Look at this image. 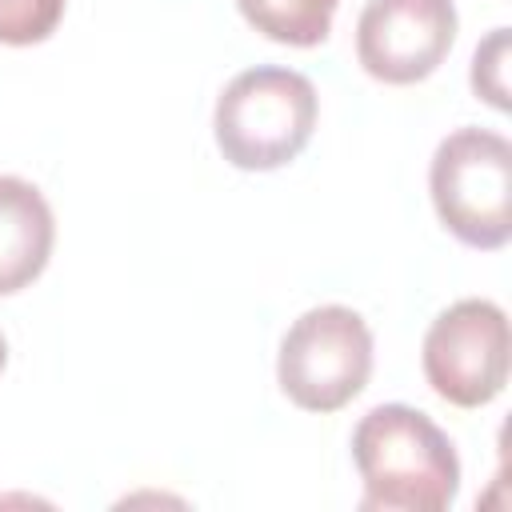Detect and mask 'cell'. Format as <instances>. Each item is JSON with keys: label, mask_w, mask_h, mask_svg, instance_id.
I'll return each mask as SVG.
<instances>
[{"label": "cell", "mask_w": 512, "mask_h": 512, "mask_svg": "<svg viewBox=\"0 0 512 512\" xmlns=\"http://www.w3.org/2000/svg\"><path fill=\"white\" fill-rule=\"evenodd\" d=\"M364 512H444L460 492V456L448 432L412 404H376L352 428Z\"/></svg>", "instance_id": "cell-1"}, {"label": "cell", "mask_w": 512, "mask_h": 512, "mask_svg": "<svg viewBox=\"0 0 512 512\" xmlns=\"http://www.w3.org/2000/svg\"><path fill=\"white\" fill-rule=\"evenodd\" d=\"M316 84L280 64L236 72L216 96L212 136L220 156L240 172H276L292 164L316 132Z\"/></svg>", "instance_id": "cell-2"}, {"label": "cell", "mask_w": 512, "mask_h": 512, "mask_svg": "<svg viewBox=\"0 0 512 512\" xmlns=\"http://www.w3.org/2000/svg\"><path fill=\"white\" fill-rule=\"evenodd\" d=\"M440 224L468 248L496 252L512 236V144L492 128L448 132L428 164Z\"/></svg>", "instance_id": "cell-3"}, {"label": "cell", "mask_w": 512, "mask_h": 512, "mask_svg": "<svg viewBox=\"0 0 512 512\" xmlns=\"http://www.w3.org/2000/svg\"><path fill=\"white\" fill-rule=\"evenodd\" d=\"M372 376V328L348 304L300 312L276 352V384L304 412H340Z\"/></svg>", "instance_id": "cell-4"}, {"label": "cell", "mask_w": 512, "mask_h": 512, "mask_svg": "<svg viewBox=\"0 0 512 512\" xmlns=\"http://www.w3.org/2000/svg\"><path fill=\"white\" fill-rule=\"evenodd\" d=\"M512 340L496 300L468 296L448 304L424 332L420 368L428 388L456 408H484L508 384Z\"/></svg>", "instance_id": "cell-5"}, {"label": "cell", "mask_w": 512, "mask_h": 512, "mask_svg": "<svg viewBox=\"0 0 512 512\" xmlns=\"http://www.w3.org/2000/svg\"><path fill=\"white\" fill-rule=\"evenodd\" d=\"M452 0H368L356 20V60L380 84L428 80L456 44Z\"/></svg>", "instance_id": "cell-6"}, {"label": "cell", "mask_w": 512, "mask_h": 512, "mask_svg": "<svg viewBox=\"0 0 512 512\" xmlns=\"http://www.w3.org/2000/svg\"><path fill=\"white\" fill-rule=\"evenodd\" d=\"M56 216L24 176H0V296L28 288L52 260Z\"/></svg>", "instance_id": "cell-7"}, {"label": "cell", "mask_w": 512, "mask_h": 512, "mask_svg": "<svg viewBox=\"0 0 512 512\" xmlns=\"http://www.w3.org/2000/svg\"><path fill=\"white\" fill-rule=\"evenodd\" d=\"M236 8L260 36L288 48H316L328 40L340 0H236Z\"/></svg>", "instance_id": "cell-8"}, {"label": "cell", "mask_w": 512, "mask_h": 512, "mask_svg": "<svg viewBox=\"0 0 512 512\" xmlns=\"http://www.w3.org/2000/svg\"><path fill=\"white\" fill-rule=\"evenodd\" d=\"M68 0H0V44L28 48L56 32Z\"/></svg>", "instance_id": "cell-9"}, {"label": "cell", "mask_w": 512, "mask_h": 512, "mask_svg": "<svg viewBox=\"0 0 512 512\" xmlns=\"http://www.w3.org/2000/svg\"><path fill=\"white\" fill-rule=\"evenodd\" d=\"M472 92L476 100L508 112V28H492L472 52Z\"/></svg>", "instance_id": "cell-10"}, {"label": "cell", "mask_w": 512, "mask_h": 512, "mask_svg": "<svg viewBox=\"0 0 512 512\" xmlns=\"http://www.w3.org/2000/svg\"><path fill=\"white\" fill-rule=\"evenodd\" d=\"M4 364H8V340H4V332H0V372H4Z\"/></svg>", "instance_id": "cell-11"}]
</instances>
